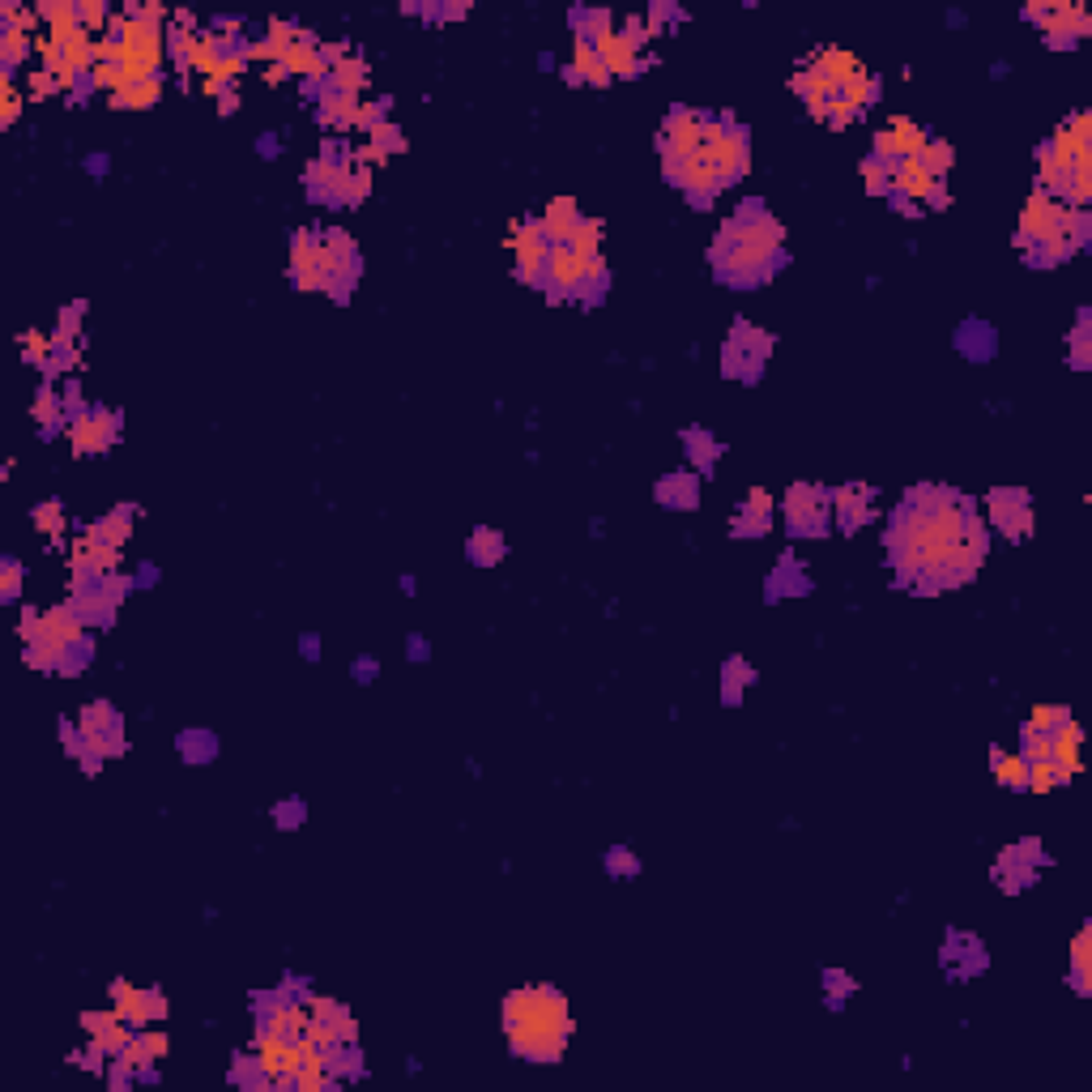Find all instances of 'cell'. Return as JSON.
I'll return each instance as SVG.
<instances>
[{
    "label": "cell",
    "instance_id": "1",
    "mask_svg": "<svg viewBox=\"0 0 1092 1092\" xmlns=\"http://www.w3.org/2000/svg\"><path fill=\"white\" fill-rule=\"evenodd\" d=\"M504 1032H508V1049L516 1058L530 1063H559L568 1032H572V1011L568 999L555 985H525L513 990V999L504 1003Z\"/></svg>",
    "mask_w": 1092,
    "mask_h": 1092
},
{
    "label": "cell",
    "instance_id": "2",
    "mask_svg": "<svg viewBox=\"0 0 1092 1092\" xmlns=\"http://www.w3.org/2000/svg\"><path fill=\"white\" fill-rule=\"evenodd\" d=\"M990 508V521L1003 530L1007 538H1028L1032 534V508H1028V495L1024 491H994L985 499Z\"/></svg>",
    "mask_w": 1092,
    "mask_h": 1092
},
{
    "label": "cell",
    "instance_id": "3",
    "mask_svg": "<svg viewBox=\"0 0 1092 1092\" xmlns=\"http://www.w3.org/2000/svg\"><path fill=\"white\" fill-rule=\"evenodd\" d=\"M580 222H585V214H580V205L572 201V196H555V201H546L542 227H546L551 248H559V243H572V235H577Z\"/></svg>",
    "mask_w": 1092,
    "mask_h": 1092
},
{
    "label": "cell",
    "instance_id": "4",
    "mask_svg": "<svg viewBox=\"0 0 1092 1092\" xmlns=\"http://www.w3.org/2000/svg\"><path fill=\"white\" fill-rule=\"evenodd\" d=\"M594 47H598V56H602V60H606V68H610V77H636V73H641V68H644L641 52H636V47L627 44V39H623V35H619V30H610V35H602V39H598V44H594Z\"/></svg>",
    "mask_w": 1092,
    "mask_h": 1092
},
{
    "label": "cell",
    "instance_id": "5",
    "mask_svg": "<svg viewBox=\"0 0 1092 1092\" xmlns=\"http://www.w3.org/2000/svg\"><path fill=\"white\" fill-rule=\"evenodd\" d=\"M772 508H777V499H772L764 487H751L747 499H743V513H738V521H734V534H743V538H747V534L751 538L769 534Z\"/></svg>",
    "mask_w": 1092,
    "mask_h": 1092
},
{
    "label": "cell",
    "instance_id": "6",
    "mask_svg": "<svg viewBox=\"0 0 1092 1092\" xmlns=\"http://www.w3.org/2000/svg\"><path fill=\"white\" fill-rule=\"evenodd\" d=\"M866 499H871V491H862V487H841L833 495V516L841 521L845 534H854V530H862L871 521V504Z\"/></svg>",
    "mask_w": 1092,
    "mask_h": 1092
},
{
    "label": "cell",
    "instance_id": "7",
    "mask_svg": "<svg viewBox=\"0 0 1092 1092\" xmlns=\"http://www.w3.org/2000/svg\"><path fill=\"white\" fill-rule=\"evenodd\" d=\"M132 513H137V508L120 504L116 513H108L103 521H94V525H90V534L103 538V542H111V546H124V542H129V534H132Z\"/></svg>",
    "mask_w": 1092,
    "mask_h": 1092
},
{
    "label": "cell",
    "instance_id": "8",
    "mask_svg": "<svg viewBox=\"0 0 1092 1092\" xmlns=\"http://www.w3.org/2000/svg\"><path fill=\"white\" fill-rule=\"evenodd\" d=\"M888 132H892V141H897L900 163H905V158H918V150L930 141V137H926V132H921L909 116H892V120H888Z\"/></svg>",
    "mask_w": 1092,
    "mask_h": 1092
},
{
    "label": "cell",
    "instance_id": "9",
    "mask_svg": "<svg viewBox=\"0 0 1092 1092\" xmlns=\"http://www.w3.org/2000/svg\"><path fill=\"white\" fill-rule=\"evenodd\" d=\"M26 56H35V39H30V35H22V30L0 26V65H4V77L22 65Z\"/></svg>",
    "mask_w": 1092,
    "mask_h": 1092
},
{
    "label": "cell",
    "instance_id": "10",
    "mask_svg": "<svg viewBox=\"0 0 1092 1092\" xmlns=\"http://www.w3.org/2000/svg\"><path fill=\"white\" fill-rule=\"evenodd\" d=\"M324 86H333V90H342V94H355V99H359V90L367 86V60H359V56H346L342 65L324 77Z\"/></svg>",
    "mask_w": 1092,
    "mask_h": 1092
},
{
    "label": "cell",
    "instance_id": "11",
    "mask_svg": "<svg viewBox=\"0 0 1092 1092\" xmlns=\"http://www.w3.org/2000/svg\"><path fill=\"white\" fill-rule=\"evenodd\" d=\"M990 764H994V781H999V785H1007V790H1028V760L1024 755H1003V751L994 747Z\"/></svg>",
    "mask_w": 1092,
    "mask_h": 1092
},
{
    "label": "cell",
    "instance_id": "12",
    "mask_svg": "<svg viewBox=\"0 0 1092 1092\" xmlns=\"http://www.w3.org/2000/svg\"><path fill=\"white\" fill-rule=\"evenodd\" d=\"M577 73H580V82H589V86H598V90L610 86V68L598 56V47L585 44V39H577Z\"/></svg>",
    "mask_w": 1092,
    "mask_h": 1092
},
{
    "label": "cell",
    "instance_id": "13",
    "mask_svg": "<svg viewBox=\"0 0 1092 1092\" xmlns=\"http://www.w3.org/2000/svg\"><path fill=\"white\" fill-rule=\"evenodd\" d=\"M1071 968H1075V994H1088V985H1092V930L1088 926L1071 943Z\"/></svg>",
    "mask_w": 1092,
    "mask_h": 1092
},
{
    "label": "cell",
    "instance_id": "14",
    "mask_svg": "<svg viewBox=\"0 0 1092 1092\" xmlns=\"http://www.w3.org/2000/svg\"><path fill=\"white\" fill-rule=\"evenodd\" d=\"M158 99H163V77H150V82H137V86H129L124 94H116V99H111V108L146 111V108H154Z\"/></svg>",
    "mask_w": 1092,
    "mask_h": 1092
},
{
    "label": "cell",
    "instance_id": "15",
    "mask_svg": "<svg viewBox=\"0 0 1092 1092\" xmlns=\"http://www.w3.org/2000/svg\"><path fill=\"white\" fill-rule=\"evenodd\" d=\"M913 163H918V167H921L926 175H930V179H943V175L952 171V146L930 137V141H926V146L918 150V158H913Z\"/></svg>",
    "mask_w": 1092,
    "mask_h": 1092
},
{
    "label": "cell",
    "instance_id": "16",
    "mask_svg": "<svg viewBox=\"0 0 1092 1092\" xmlns=\"http://www.w3.org/2000/svg\"><path fill=\"white\" fill-rule=\"evenodd\" d=\"M470 559L474 563H495V559H504V538L495 534V530H474Z\"/></svg>",
    "mask_w": 1092,
    "mask_h": 1092
},
{
    "label": "cell",
    "instance_id": "17",
    "mask_svg": "<svg viewBox=\"0 0 1092 1092\" xmlns=\"http://www.w3.org/2000/svg\"><path fill=\"white\" fill-rule=\"evenodd\" d=\"M35 530H39V534H47L56 546L65 542V538H60V534H65V513H60V504H56V499H47V504H39V508H35Z\"/></svg>",
    "mask_w": 1092,
    "mask_h": 1092
},
{
    "label": "cell",
    "instance_id": "18",
    "mask_svg": "<svg viewBox=\"0 0 1092 1092\" xmlns=\"http://www.w3.org/2000/svg\"><path fill=\"white\" fill-rule=\"evenodd\" d=\"M1067 721H1071V708H1063V705H1037L1032 713H1028L1024 726L1041 729V734H1049V738H1054V729L1067 726Z\"/></svg>",
    "mask_w": 1092,
    "mask_h": 1092
},
{
    "label": "cell",
    "instance_id": "19",
    "mask_svg": "<svg viewBox=\"0 0 1092 1092\" xmlns=\"http://www.w3.org/2000/svg\"><path fill=\"white\" fill-rule=\"evenodd\" d=\"M658 495L683 504V508H696V478L691 474H674V478H666L662 487H658Z\"/></svg>",
    "mask_w": 1092,
    "mask_h": 1092
},
{
    "label": "cell",
    "instance_id": "20",
    "mask_svg": "<svg viewBox=\"0 0 1092 1092\" xmlns=\"http://www.w3.org/2000/svg\"><path fill=\"white\" fill-rule=\"evenodd\" d=\"M862 179H866V193L871 196H888L892 193V167L879 163V158H866L862 163Z\"/></svg>",
    "mask_w": 1092,
    "mask_h": 1092
},
{
    "label": "cell",
    "instance_id": "21",
    "mask_svg": "<svg viewBox=\"0 0 1092 1092\" xmlns=\"http://www.w3.org/2000/svg\"><path fill=\"white\" fill-rule=\"evenodd\" d=\"M367 141H371L376 150L385 154V158H388V154H402V150H406V137H402V129H397V124H388V120H380L376 129L367 132Z\"/></svg>",
    "mask_w": 1092,
    "mask_h": 1092
},
{
    "label": "cell",
    "instance_id": "22",
    "mask_svg": "<svg viewBox=\"0 0 1092 1092\" xmlns=\"http://www.w3.org/2000/svg\"><path fill=\"white\" fill-rule=\"evenodd\" d=\"M77 18H82V30L103 35V30L111 26V9L103 4V0H82V4H77Z\"/></svg>",
    "mask_w": 1092,
    "mask_h": 1092
},
{
    "label": "cell",
    "instance_id": "23",
    "mask_svg": "<svg viewBox=\"0 0 1092 1092\" xmlns=\"http://www.w3.org/2000/svg\"><path fill=\"white\" fill-rule=\"evenodd\" d=\"M60 410H65V397H56L52 388H44V393L35 397V418H39V423H44L47 431L60 423Z\"/></svg>",
    "mask_w": 1092,
    "mask_h": 1092
},
{
    "label": "cell",
    "instance_id": "24",
    "mask_svg": "<svg viewBox=\"0 0 1092 1092\" xmlns=\"http://www.w3.org/2000/svg\"><path fill=\"white\" fill-rule=\"evenodd\" d=\"M18 111H22V94H18V90H13V82L4 77V82H0V124L9 129V124L18 120Z\"/></svg>",
    "mask_w": 1092,
    "mask_h": 1092
},
{
    "label": "cell",
    "instance_id": "25",
    "mask_svg": "<svg viewBox=\"0 0 1092 1092\" xmlns=\"http://www.w3.org/2000/svg\"><path fill=\"white\" fill-rule=\"evenodd\" d=\"M0 572H4V585H0V602H13L18 589H22V563L18 559H0Z\"/></svg>",
    "mask_w": 1092,
    "mask_h": 1092
},
{
    "label": "cell",
    "instance_id": "26",
    "mask_svg": "<svg viewBox=\"0 0 1092 1092\" xmlns=\"http://www.w3.org/2000/svg\"><path fill=\"white\" fill-rule=\"evenodd\" d=\"M26 90H30L35 99H47V94H56V90H60V82H56V73H47V68H30Z\"/></svg>",
    "mask_w": 1092,
    "mask_h": 1092
},
{
    "label": "cell",
    "instance_id": "27",
    "mask_svg": "<svg viewBox=\"0 0 1092 1092\" xmlns=\"http://www.w3.org/2000/svg\"><path fill=\"white\" fill-rule=\"evenodd\" d=\"M120 1020V1011L111 1007V1011H82V1028H86L90 1037H99V1032H108L111 1024Z\"/></svg>",
    "mask_w": 1092,
    "mask_h": 1092
},
{
    "label": "cell",
    "instance_id": "28",
    "mask_svg": "<svg viewBox=\"0 0 1092 1092\" xmlns=\"http://www.w3.org/2000/svg\"><path fill=\"white\" fill-rule=\"evenodd\" d=\"M367 193H371V171H367V167H355V171H350V188H346V205H359Z\"/></svg>",
    "mask_w": 1092,
    "mask_h": 1092
},
{
    "label": "cell",
    "instance_id": "29",
    "mask_svg": "<svg viewBox=\"0 0 1092 1092\" xmlns=\"http://www.w3.org/2000/svg\"><path fill=\"white\" fill-rule=\"evenodd\" d=\"M687 440H696V444H691V457H696L700 466H708V457H717V444L708 440L705 431H687Z\"/></svg>",
    "mask_w": 1092,
    "mask_h": 1092
},
{
    "label": "cell",
    "instance_id": "30",
    "mask_svg": "<svg viewBox=\"0 0 1092 1092\" xmlns=\"http://www.w3.org/2000/svg\"><path fill=\"white\" fill-rule=\"evenodd\" d=\"M146 1037V1049H150V1058L158 1063V1058H167V1032H141Z\"/></svg>",
    "mask_w": 1092,
    "mask_h": 1092
},
{
    "label": "cell",
    "instance_id": "31",
    "mask_svg": "<svg viewBox=\"0 0 1092 1092\" xmlns=\"http://www.w3.org/2000/svg\"><path fill=\"white\" fill-rule=\"evenodd\" d=\"M921 201H926L930 210H947V201H952V196H947V188H943V179H935V184H930V193L921 196Z\"/></svg>",
    "mask_w": 1092,
    "mask_h": 1092
},
{
    "label": "cell",
    "instance_id": "32",
    "mask_svg": "<svg viewBox=\"0 0 1092 1092\" xmlns=\"http://www.w3.org/2000/svg\"><path fill=\"white\" fill-rule=\"evenodd\" d=\"M235 108H239V86H231L222 99H218V111H222V116H231Z\"/></svg>",
    "mask_w": 1092,
    "mask_h": 1092
},
{
    "label": "cell",
    "instance_id": "33",
    "mask_svg": "<svg viewBox=\"0 0 1092 1092\" xmlns=\"http://www.w3.org/2000/svg\"><path fill=\"white\" fill-rule=\"evenodd\" d=\"M610 854H615L610 857V871H636V862L627 857V849H610Z\"/></svg>",
    "mask_w": 1092,
    "mask_h": 1092
},
{
    "label": "cell",
    "instance_id": "34",
    "mask_svg": "<svg viewBox=\"0 0 1092 1092\" xmlns=\"http://www.w3.org/2000/svg\"><path fill=\"white\" fill-rule=\"evenodd\" d=\"M282 77H286V68H282V65H269V68H265V82H269V86H278Z\"/></svg>",
    "mask_w": 1092,
    "mask_h": 1092
}]
</instances>
